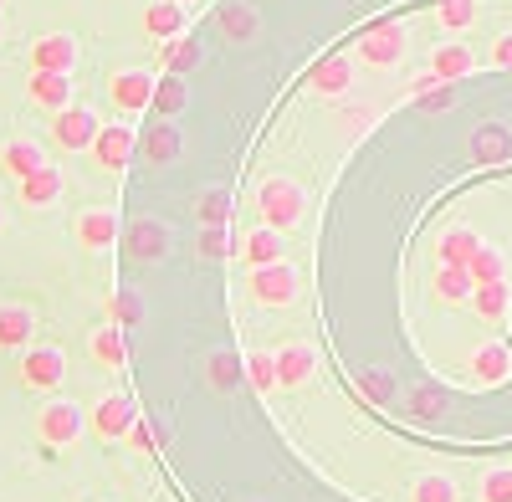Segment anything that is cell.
Masks as SVG:
<instances>
[{"label":"cell","instance_id":"obj_1","mask_svg":"<svg viewBox=\"0 0 512 502\" xmlns=\"http://www.w3.org/2000/svg\"><path fill=\"white\" fill-rule=\"evenodd\" d=\"M256 211H262V226L292 231V226H303V216H308V190L297 185L292 175H267L262 185H256Z\"/></svg>","mask_w":512,"mask_h":502},{"label":"cell","instance_id":"obj_2","mask_svg":"<svg viewBox=\"0 0 512 502\" xmlns=\"http://www.w3.org/2000/svg\"><path fill=\"white\" fill-rule=\"evenodd\" d=\"M405 52H410V36H405V26L400 21H374V26H364L359 31V41H354V62L359 67H374V72H390V67H400L405 62Z\"/></svg>","mask_w":512,"mask_h":502},{"label":"cell","instance_id":"obj_3","mask_svg":"<svg viewBox=\"0 0 512 502\" xmlns=\"http://www.w3.org/2000/svg\"><path fill=\"white\" fill-rule=\"evenodd\" d=\"M82 431H88V410H82L77 400H47L36 410V436L41 446H52V451H67L82 441Z\"/></svg>","mask_w":512,"mask_h":502},{"label":"cell","instance_id":"obj_4","mask_svg":"<svg viewBox=\"0 0 512 502\" xmlns=\"http://www.w3.org/2000/svg\"><path fill=\"white\" fill-rule=\"evenodd\" d=\"M251 298L262 308H292L303 298V272L292 262H272V267H251Z\"/></svg>","mask_w":512,"mask_h":502},{"label":"cell","instance_id":"obj_5","mask_svg":"<svg viewBox=\"0 0 512 502\" xmlns=\"http://www.w3.org/2000/svg\"><path fill=\"white\" fill-rule=\"evenodd\" d=\"M98 134H103V118L88 103H72V108L52 113V139H57L62 154H88Z\"/></svg>","mask_w":512,"mask_h":502},{"label":"cell","instance_id":"obj_6","mask_svg":"<svg viewBox=\"0 0 512 502\" xmlns=\"http://www.w3.org/2000/svg\"><path fill=\"white\" fill-rule=\"evenodd\" d=\"M16 380L26 390H62L67 380V354L57 344H26L21 349V364H16Z\"/></svg>","mask_w":512,"mask_h":502},{"label":"cell","instance_id":"obj_7","mask_svg":"<svg viewBox=\"0 0 512 502\" xmlns=\"http://www.w3.org/2000/svg\"><path fill=\"white\" fill-rule=\"evenodd\" d=\"M118 236H123V221L113 205H82L72 216V241L82 251H108V246H118Z\"/></svg>","mask_w":512,"mask_h":502},{"label":"cell","instance_id":"obj_8","mask_svg":"<svg viewBox=\"0 0 512 502\" xmlns=\"http://www.w3.org/2000/svg\"><path fill=\"white\" fill-rule=\"evenodd\" d=\"M359 88V62L354 57H323V62H313L308 67V93L313 98H328V103H338V98H349Z\"/></svg>","mask_w":512,"mask_h":502},{"label":"cell","instance_id":"obj_9","mask_svg":"<svg viewBox=\"0 0 512 502\" xmlns=\"http://www.w3.org/2000/svg\"><path fill=\"white\" fill-rule=\"evenodd\" d=\"M26 57H31V72H67L72 77L82 47H77L72 31H41L31 47H26Z\"/></svg>","mask_w":512,"mask_h":502},{"label":"cell","instance_id":"obj_10","mask_svg":"<svg viewBox=\"0 0 512 502\" xmlns=\"http://www.w3.org/2000/svg\"><path fill=\"white\" fill-rule=\"evenodd\" d=\"M154 88H159V82H154L144 67H118V72L108 77V98H113L118 113H144V108H154Z\"/></svg>","mask_w":512,"mask_h":502},{"label":"cell","instance_id":"obj_11","mask_svg":"<svg viewBox=\"0 0 512 502\" xmlns=\"http://www.w3.org/2000/svg\"><path fill=\"white\" fill-rule=\"evenodd\" d=\"M134 421H139V410H134V400H128V395H103L88 410V431L98 441H123L128 431H134Z\"/></svg>","mask_w":512,"mask_h":502},{"label":"cell","instance_id":"obj_12","mask_svg":"<svg viewBox=\"0 0 512 502\" xmlns=\"http://www.w3.org/2000/svg\"><path fill=\"white\" fill-rule=\"evenodd\" d=\"M134 149H139V134L128 129V123H103V134L93 139V164L98 170H128V159H134Z\"/></svg>","mask_w":512,"mask_h":502},{"label":"cell","instance_id":"obj_13","mask_svg":"<svg viewBox=\"0 0 512 502\" xmlns=\"http://www.w3.org/2000/svg\"><path fill=\"white\" fill-rule=\"evenodd\" d=\"M41 164H52V159H47V149H41L36 139H26V134H16V139L0 144V175L16 180V185H21L26 175H36Z\"/></svg>","mask_w":512,"mask_h":502},{"label":"cell","instance_id":"obj_14","mask_svg":"<svg viewBox=\"0 0 512 502\" xmlns=\"http://www.w3.org/2000/svg\"><path fill=\"white\" fill-rule=\"evenodd\" d=\"M477 72V52L466 47V41L446 36L441 47H431V77L436 82H461V77H472Z\"/></svg>","mask_w":512,"mask_h":502},{"label":"cell","instance_id":"obj_15","mask_svg":"<svg viewBox=\"0 0 512 502\" xmlns=\"http://www.w3.org/2000/svg\"><path fill=\"white\" fill-rule=\"evenodd\" d=\"M16 190H21V205H26V211H47V205H57V200H62L67 175L57 170V164H41V170H36V175H26Z\"/></svg>","mask_w":512,"mask_h":502},{"label":"cell","instance_id":"obj_16","mask_svg":"<svg viewBox=\"0 0 512 502\" xmlns=\"http://www.w3.org/2000/svg\"><path fill=\"white\" fill-rule=\"evenodd\" d=\"M26 98L36 108H47V113H62V108H72V77L67 72H31L26 77Z\"/></svg>","mask_w":512,"mask_h":502},{"label":"cell","instance_id":"obj_17","mask_svg":"<svg viewBox=\"0 0 512 502\" xmlns=\"http://www.w3.org/2000/svg\"><path fill=\"white\" fill-rule=\"evenodd\" d=\"M318 369V354L308 344H282L277 349V390H303Z\"/></svg>","mask_w":512,"mask_h":502},{"label":"cell","instance_id":"obj_18","mask_svg":"<svg viewBox=\"0 0 512 502\" xmlns=\"http://www.w3.org/2000/svg\"><path fill=\"white\" fill-rule=\"evenodd\" d=\"M185 21H190V6H180V0H149V6H144V31H149L154 41L190 36Z\"/></svg>","mask_w":512,"mask_h":502},{"label":"cell","instance_id":"obj_19","mask_svg":"<svg viewBox=\"0 0 512 502\" xmlns=\"http://www.w3.org/2000/svg\"><path fill=\"white\" fill-rule=\"evenodd\" d=\"M482 251V236L472 226H446L436 236V262L441 267H472V257Z\"/></svg>","mask_w":512,"mask_h":502},{"label":"cell","instance_id":"obj_20","mask_svg":"<svg viewBox=\"0 0 512 502\" xmlns=\"http://www.w3.org/2000/svg\"><path fill=\"white\" fill-rule=\"evenodd\" d=\"M472 374H477L482 385H502L507 374H512V349H507L502 339L477 344V349H472Z\"/></svg>","mask_w":512,"mask_h":502},{"label":"cell","instance_id":"obj_21","mask_svg":"<svg viewBox=\"0 0 512 502\" xmlns=\"http://www.w3.org/2000/svg\"><path fill=\"white\" fill-rule=\"evenodd\" d=\"M88 359L98 364V369H123L128 364V344H123V328H93L88 333Z\"/></svg>","mask_w":512,"mask_h":502},{"label":"cell","instance_id":"obj_22","mask_svg":"<svg viewBox=\"0 0 512 502\" xmlns=\"http://www.w3.org/2000/svg\"><path fill=\"white\" fill-rule=\"evenodd\" d=\"M36 333V318L26 303H0V349H26Z\"/></svg>","mask_w":512,"mask_h":502},{"label":"cell","instance_id":"obj_23","mask_svg":"<svg viewBox=\"0 0 512 502\" xmlns=\"http://www.w3.org/2000/svg\"><path fill=\"white\" fill-rule=\"evenodd\" d=\"M472 313H477L482 323H502V318L512 313V287H507V282H482V287H472Z\"/></svg>","mask_w":512,"mask_h":502},{"label":"cell","instance_id":"obj_24","mask_svg":"<svg viewBox=\"0 0 512 502\" xmlns=\"http://www.w3.org/2000/svg\"><path fill=\"white\" fill-rule=\"evenodd\" d=\"M472 272L466 267H436L431 277V292H436V303H472Z\"/></svg>","mask_w":512,"mask_h":502},{"label":"cell","instance_id":"obj_25","mask_svg":"<svg viewBox=\"0 0 512 502\" xmlns=\"http://www.w3.org/2000/svg\"><path fill=\"white\" fill-rule=\"evenodd\" d=\"M241 257H246L251 267H272V262H282V231L256 226V231L241 241Z\"/></svg>","mask_w":512,"mask_h":502},{"label":"cell","instance_id":"obj_26","mask_svg":"<svg viewBox=\"0 0 512 502\" xmlns=\"http://www.w3.org/2000/svg\"><path fill=\"white\" fill-rule=\"evenodd\" d=\"M410 502H461V487L446 472H420L410 482Z\"/></svg>","mask_w":512,"mask_h":502},{"label":"cell","instance_id":"obj_27","mask_svg":"<svg viewBox=\"0 0 512 502\" xmlns=\"http://www.w3.org/2000/svg\"><path fill=\"white\" fill-rule=\"evenodd\" d=\"M436 26H441L446 36L472 31V26H477V0H441V6H436Z\"/></svg>","mask_w":512,"mask_h":502},{"label":"cell","instance_id":"obj_28","mask_svg":"<svg viewBox=\"0 0 512 502\" xmlns=\"http://www.w3.org/2000/svg\"><path fill=\"white\" fill-rule=\"evenodd\" d=\"M241 359L236 354H226V349H216V354H210L205 359V380H210V390H236L241 385Z\"/></svg>","mask_w":512,"mask_h":502},{"label":"cell","instance_id":"obj_29","mask_svg":"<svg viewBox=\"0 0 512 502\" xmlns=\"http://www.w3.org/2000/svg\"><path fill=\"white\" fill-rule=\"evenodd\" d=\"M466 272H472V282H477V287H482V282H507V251L482 241V251L472 257V267H466Z\"/></svg>","mask_w":512,"mask_h":502},{"label":"cell","instance_id":"obj_30","mask_svg":"<svg viewBox=\"0 0 512 502\" xmlns=\"http://www.w3.org/2000/svg\"><path fill=\"white\" fill-rule=\"evenodd\" d=\"M241 369H246V380H251V390H262V395H272L277 390V354H246L241 359Z\"/></svg>","mask_w":512,"mask_h":502},{"label":"cell","instance_id":"obj_31","mask_svg":"<svg viewBox=\"0 0 512 502\" xmlns=\"http://www.w3.org/2000/svg\"><path fill=\"white\" fill-rule=\"evenodd\" d=\"M477 502H512V467H487L477 477Z\"/></svg>","mask_w":512,"mask_h":502},{"label":"cell","instance_id":"obj_32","mask_svg":"<svg viewBox=\"0 0 512 502\" xmlns=\"http://www.w3.org/2000/svg\"><path fill=\"white\" fill-rule=\"evenodd\" d=\"M195 62H200V47H195V36H175V41H164V67L175 72V77H180V72H190Z\"/></svg>","mask_w":512,"mask_h":502},{"label":"cell","instance_id":"obj_33","mask_svg":"<svg viewBox=\"0 0 512 502\" xmlns=\"http://www.w3.org/2000/svg\"><path fill=\"white\" fill-rule=\"evenodd\" d=\"M185 98H190V93H185V82H180V77H164L159 88H154V108H159V113H180Z\"/></svg>","mask_w":512,"mask_h":502},{"label":"cell","instance_id":"obj_34","mask_svg":"<svg viewBox=\"0 0 512 502\" xmlns=\"http://www.w3.org/2000/svg\"><path fill=\"white\" fill-rule=\"evenodd\" d=\"M200 257H205V262L231 257V231H226V226H205V236H200Z\"/></svg>","mask_w":512,"mask_h":502},{"label":"cell","instance_id":"obj_35","mask_svg":"<svg viewBox=\"0 0 512 502\" xmlns=\"http://www.w3.org/2000/svg\"><path fill=\"white\" fill-rule=\"evenodd\" d=\"M333 123H338V134H349V139H354V134H364V123H374V108H369V103L338 108V118H333Z\"/></svg>","mask_w":512,"mask_h":502},{"label":"cell","instance_id":"obj_36","mask_svg":"<svg viewBox=\"0 0 512 502\" xmlns=\"http://www.w3.org/2000/svg\"><path fill=\"white\" fill-rule=\"evenodd\" d=\"M200 221H205V226H226V221H231V200H226V195H205Z\"/></svg>","mask_w":512,"mask_h":502},{"label":"cell","instance_id":"obj_37","mask_svg":"<svg viewBox=\"0 0 512 502\" xmlns=\"http://www.w3.org/2000/svg\"><path fill=\"white\" fill-rule=\"evenodd\" d=\"M134 246H139L134 257H159V246H164V231H159V226H139V231H134Z\"/></svg>","mask_w":512,"mask_h":502},{"label":"cell","instance_id":"obj_38","mask_svg":"<svg viewBox=\"0 0 512 502\" xmlns=\"http://www.w3.org/2000/svg\"><path fill=\"white\" fill-rule=\"evenodd\" d=\"M123 441L134 446V451H144V456H154V451H159V441H154V431H149V421H144V415H139V421H134V431H128Z\"/></svg>","mask_w":512,"mask_h":502},{"label":"cell","instance_id":"obj_39","mask_svg":"<svg viewBox=\"0 0 512 502\" xmlns=\"http://www.w3.org/2000/svg\"><path fill=\"white\" fill-rule=\"evenodd\" d=\"M487 62H492V67H512V31L492 41V52H487Z\"/></svg>","mask_w":512,"mask_h":502},{"label":"cell","instance_id":"obj_40","mask_svg":"<svg viewBox=\"0 0 512 502\" xmlns=\"http://www.w3.org/2000/svg\"><path fill=\"white\" fill-rule=\"evenodd\" d=\"M113 308H118V318H123V323H134V318H139V303L128 298V292H118V303H113Z\"/></svg>","mask_w":512,"mask_h":502},{"label":"cell","instance_id":"obj_41","mask_svg":"<svg viewBox=\"0 0 512 502\" xmlns=\"http://www.w3.org/2000/svg\"><path fill=\"white\" fill-rule=\"evenodd\" d=\"M0 231H6V205H0Z\"/></svg>","mask_w":512,"mask_h":502},{"label":"cell","instance_id":"obj_42","mask_svg":"<svg viewBox=\"0 0 512 502\" xmlns=\"http://www.w3.org/2000/svg\"><path fill=\"white\" fill-rule=\"evenodd\" d=\"M0 36H6V21H0Z\"/></svg>","mask_w":512,"mask_h":502},{"label":"cell","instance_id":"obj_43","mask_svg":"<svg viewBox=\"0 0 512 502\" xmlns=\"http://www.w3.org/2000/svg\"><path fill=\"white\" fill-rule=\"evenodd\" d=\"M180 6H195V0H180Z\"/></svg>","mask_w":512,"mask_h":502},{"label":"cell","instance_id":"obj_44","mask_svg":"<svg viewBox=\"0 0 512 502\" xmlns=\"http://www.w3.org/2000/svg\"><path fill=\"white\" fill-rule=\"evenodd\" d=\"M0 6H6V0H0Z\"/></svg>","mask_w":512,"mask_h":502}]
</instances>
